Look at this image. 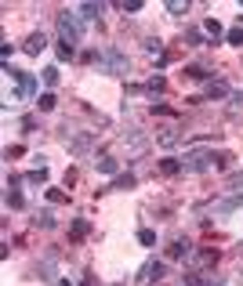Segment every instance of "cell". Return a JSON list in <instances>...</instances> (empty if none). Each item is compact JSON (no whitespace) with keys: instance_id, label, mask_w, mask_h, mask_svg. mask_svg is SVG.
I'll use <instances>...</instances> for the list:
<instances>
[{"instance_id":"8fae6325","label":"cell","mask_w":243,"mask_h":286,"mask_svg":"<svg viewBox=\"0 0 243 286\" xmlns=\"http://www.w3.org/2000/svg\"><path fill=\"white\" fill-rule=\"evenodd\" d=\"M167 254H171V257H178V261H189V239H174Z\"/></svg>"},{"instance_id":"ffe728a7","label":"cell","mask_w":243,"mask_h":286,"mask_svg":"<svg viewBox=\"0 0 243 286\" xmlns=\"http://www.w3.org/2000/svg\"><path fill=\"white\" fill-rule=\"evenodd\" d=\"M69 236L73 239H83V236H87V221H73V225H69Z\"/></svg>"},{"instance_id":"e0dca14e","label":"cell","mask_w":243,"mask_h":286,"mask_svg":"<svg viewBox=\"0 0 243 286\" xmlns=\"http://www.w3.org/2000/svg\"><path fill=\"white\" fill-rule=\"evenodd\" d=\"M182 167H185L182 160H163V163H160V174H167V178H171V174H178Z\"/></svg>"},{"instance_id":"603a6c76","label":"cell","mask_w":243,"mask_h":286,"mask_svg":"<svg viewBox=\"0 0 243 286\" xmlns=\"http://www.w3.org/2000/svg\"><path fill=\"white\" fill-rule=\"evenodd\" d=\"M36 105H40V113H51V109H54V95H40Z\"/></svg>"},{"instance_id":"5b68a950","label":"cell","mask_w":243,"mask_h":286,"mask_svg":"<svg viewBox=\"0 0 243 286\" xmlns=\"http://www.w3.org/2000/svg\"><path fill=\"white\" fill-rule=\"evenodd\" d=\"M44 48H48V36H44V33H29V36H26V44H22L26 54H40Z\"/></svg>"},{"instance_id":"cb8c5ba5","label":"cell","mask_w":243,"mask_h":286,"mask_svg":"<svg viewBox=\"0 0 243 286\" xmlns=\"http://www.w3.org/2000/svg\"><path fill=\"white\" fill-rule=\"evenodd\" d=\"M225 40L232 44V48H240V44H243V29H240V25H236V29H229V33H225Z\"/></svg>"},{"instance_id":"484cf974","label":"cell","mask_w":243,"mask_h":286,"mask_svg":"<svg viewBox=\"0 0 243 286\" xmlns=\"http://www.w3.org/2000/svg\"><path fill=\"white\" fill-rule=\"evenodd\" d=\"M44 199H51V203H65V192H62V189H48V192H44Z\"/></svg>"},{"instance_id":"7c38bea8","label":"cell","mask_w":243,"mask_h":286,"mask_svg":"<svg viewBox=\"0 0 243 286\" xmlns=\"http://www.w3.org/2000/svg\"><path fill=\"white\" fill-rule=\"evenodd\" d=\"M214 95H229V87H225V80H207V95H203V98H214Z\"/></svg>"},{"instance_id":"52a82bcc","label":"cell","mask_w":243,"mask_h":286,"mask_svg":"<svg viewBox=\"0 0 243 286\" xmlns=\"http://www.w3.org/2000/svg\"><path fill=\"white\" fill-rule=\"evenodd\" d=\"M73 54H77V44H69V40L58 36V44H54V58H58V62H73Z\"/></svg>"},{"instance_id":"5bb4252c","label":"cell","mask_w":243,"mask_h":286,"mask_svg":"<svg viewBox=\"0 0 243 286\" xmlns=\"http://www.w3.org/2000/svg\"><path fill=\"white\" fill-rule=\"evenodd\" d=\"M127 185H135V174H124V178H116V181H113L109 189H102V192H98V199L106 196V192H113V189H127Z\"/></svg>"},{"instance_id":"3957f363","label":"cell","mask_w":243,"mask_h":286,"mask_svg":"<svg viewBox=\"0 0 243 286\" xmlns=\"http://www.w3.org/2000/svg\"><path fill=\"white\" fill-rule=\"evenodd\" d=\"M182 163H185V170H192V174H203L207 167H214V163H221V160H218L214 152H207V149H196V152H189V156H185Z\"/></svg>"},{"instance_id":"d4e9b609","label":"cell","mask_w":243,"mask_h":286,"mask_svg":"<svg viewBox=\"0 0 243 286\" xmlns=\"http://www.w3.org/2000/svg\"><path fill=\"white\" fill-rule=\"evenodd\" d=\"M29 181H33V185H44V181H48V167H36L29 174Z\"/></svg>"},{"instance_id":"7402d4cb","label":"cell","mask_w":243,"mask_h":286,"mask_svg":"<svg viewBox=\"0 0 243 286\" xmlns=\"http://www.w3.org/2000/svg\"><path fill=\"white\" fill-rule=\"evenodd\" d=\"M138 243L142 246H156V232L153 228H142V232H138Z\"/></svg>"},{"instance_id":"6da1fadb","label":"cell","mask_w":243,"mask_h":286,"mask_svg":"<svg viewBox=\"0 0 243 286\" xmlns=\"http://www.w3.org/2000/svg\"><path fill=\"white\" fill-rule=\"evenodd\" d=\"M91 62H95L102 72H116V76L131 69V58H127V54H120V51H102V54H95Z\"/></svg>"},{"instance_id":"4316f807","label":"cell","mask_w":243,"mask_h":286,"mask_svg":"<svg viewBox=\"0 0 243 286\" xmlns=\"http://www.w3.org/2000/svg\"><path fill=\"white\" fill-rule=\"evenodd\" d=\"M167 11H171V15H185V11H189V4H182V0H171V4H167Z\"/></svg>"},{"instance_id":"836d02e7","label":"cell","mask_w":243,"mask_h":286,"mask_svg":"<svg viewBox=\"0 0 243 286\" xmlns=\"http://www.w3.org/2000/svg\"><path fill=\"white\" fill-rule=\"evenodd\" d=\"M58 286H73V283H69V279H62V283H58Z\"/></svg>"},{"instance_id":"f1b7e54d","label":"cell","mask_w":243,"mask_h":286,"mask_svg":"<svg viewBox=\"0 0 243 286\" xmlns=\"http://www.w3.org/2000/svg\"><path fill=\"white\" fill-rule=\"evenodd\" d=\"M120 11H127V15H135V11H142V4H138V0H127V4H120Z\"/></svg>"},{"instance_id":"ac0fdd59","label":"cell","mask_w":243,"mask_h":286,"mask_svg":"<svg viewBox=\"0 0 243 286\" xmlns=\"http://www.w3.org/2000/svg\"><path fill=\"white\" fill-rule=\"evenodd\" d=\"M127 149L135 152V156H138V152H145V138H142V134H131V138H127Z\"/></svg>"},{"instance_id":"d6986e66","label":"cell","mask_w":243,"mask_h":286,"mask_svg":"<svg viewBox=\"0 0 243 286\" xmlns=\"http://www.w3.org/2000/svg\"><path fill=\"white\" fill-rule=\"evenodd\" d=\"M98 170L106 174V178H109V174H116V160H113V156H102V160H98Z\"/></svg>"},{"instance_id":"83f0119b","label":"cell","mask_w":243,"mask_h":286,"mask_svg":"<svg viewBox=\"0 0 243 286\" xmlns=\"http://www.w3.org/2000/svg\"><path fill=\"white\" fill-rule=\"evenodd\" d=\"M203 29H207V36H221V25L214 22V18H207V22H203Z\"/></svg>"},{"instance_id":"d6a6232c","label":"cell","mask_w":243,"mask_h":286,"mask_svg":"<svg viewBox=\"0 0 243 286\" xmlns=\"http://www.w3.org/2000/svg\"><path fill=\"white\" fill-rule=\"evenodd\" d=\"M156 142H160V145H174V131H163L160 138H156Z\"/></svg>"},{"instance_id":"8992f818","label":"cell","mask_w":243,"mask_h":286,"mask_svg":"<svg viewBox=\"0 0 243 286\" xmlns=\"http://www.w3.org/2000/svg\"><path fill=\"white\" fill-rule=\"evenodd\" d=\"M142 91H145L149 98H160L163 91H167V80H163V76H149L145 84H142Z\"/></svg>"},{"instance_id":"2e32d148","label":"cell","mask_w":243,"mask_h":286,"mask_svg":"<svg viewBox=\"0 0 243 286\" xmlns=\"http://www.w3.org/2000/svg\"><path fill=\"white\" fill-rule=\"evenodd\" d=\"M69 145H73V152H77V156H83V152H91V138H87V134H80L77 142H69Z\"/></svg>"},{"instance_id":"4fadbf2b","label":"cell","mask_w":243,"mask_h":286,"mask_svg":"<svg viewBox=\"0 0 243 286\" xmlns=\"http://www.w3.org/2000/svg\"><path fill=\"white\" fill-rule=\"evenodd\" d=\"M214 261H218V254H214V250H200V254H196V268H211Z\"/></svg>"},{"instance_id":"4dcf8cb0","label":"cell","mask_w":243,"mask_h":286,"mask_svg":"<svg viewBox=\"0 0 243 286\" xmlns=\"http://www.w3.org/2000/svg\"><path fill=\"white\" fill-rule=\"evenodd\" d=\"M236 207H240V199H225L218 210H221V214H229V210H236Z\"/></svg>"},{"instance_id":"30bf717a","label":"cell","mask_w":243,"mask_h":286,"mask_svg":"<svg viewBox=\"0 0 243 286\" xmlns=\"http://www.w3.org/2000/svg\"><path fill=\"white\" fill-rule=\"evenodd\" d=\"M163 275H167V268H163L160 261H149L145 268H142V275H138V279L145 283V279H163Z\"/></svg>"},{"instance_id":"1f68e13d","label":"cell","mask_w":243,"mask_h":286,"mask_svg":"<svg viewBox=\"0 0 243 286\" xmlns=\"http://www.w3.org/2000/svg\"><path fill=\"white\" fill-rule=\"evenodd\" d=\"M22 152H26V149H22V145H11V149H7L4 156H7V160H18V156H22Z\"/></svg>"},{"instance_id":"f546056e","label":"cell","mask_w":243,"mask_h":286,"mask_svg":"<svg viewBox=\"0 0 243 286\" xmlns=\"http://www.w3.org/2000/svg\"><path fill=\"white\" fill-rule=\"evenodd\" d=\"M44 80H48V84H58V69L48 66V69H44Z\"/></svg>"},{"instance_id":"9c48e42d","label":"cell","mask_w":243,"mask_h":286,"mask_svg":"<svg viewBox=\"0 0 243 286\" xmlns=\"http://www.w3.org/2000/svg\"><path fill=\"white\" fill-rule=\"evenodd\" d=\"M145 51L153 54V58L160 62V66H163V62H167V51H163V44L156 40V36H145Z\"/></svg>"},{"instance_id":"ba28073f","label":"cell","mask_w":243,"mask_h":286,"mask_svg":"<svg viewBox=\"0 0 243 286\" xmlns=\"http://www.w3.org/2000/svg\"><path fill=\"white\" fill-rule=\"evenodd\" d=\"M102 11H106L102 4H80V7H77V15L83 18V22H98V18H102Z\"/></svg>"},{"instance_id":"44dd1931","label":"cell","mask_w":243,"mask_h":286,"mask_svg":"<svg viewBox=\"0 0 243 286\" xmlns=\"http://www.w3.org/2000/svg\"><path fill=\"white\" fill-rule=\"evenodd\" d=\"M36 225L40 228H54V214L51 210H40V214H36Z\"/></svg>"},{"instance_id":"9a60e30c","label":"cell","mask_w":243,"mask_h":286,"mask_svg":"<svg viewBox=\"0 0 243 286\" xmlns=\"http://www.w3.org/2000/svg\"><path fill=\"white\" fill-rule=\"evenodd\" d=\"M4 203H7V210H22V207H26V199L18 196V189H7V199H4Z\"/></svg>"},{"instance_id":"7a4b0ae2","label":"cell","mask_w":243,"mask_h":286,"mask_svg":"<svg viewBox=\"0 0 243 286\" xmlns=\"http://www.w3.org/2000/svg\"><path fill=\"white\" fill-rule=\"evenodd\" d=\"M58 29H62V40L77 44L80 36H83V18H80L77 11H62V15H58Z\"/></svg>"},{"instance_id":"277c9868","label":"cell","mask_w":243,"mask_h":286,"mask_svg":"<svg viewBox=\"0 0 243 286\" xmlns=\"http://www.w3.org/2000/svg\"><path fill=\"white\" fill-rule=\"evenodd\" d=\"M4 72L11 80H18V98H33L36 95V76H29V72H22V69H11L7 62H4Z\"/></svg>"}]
</instances>
